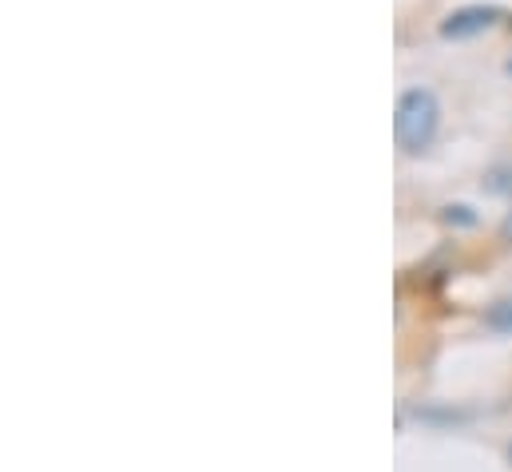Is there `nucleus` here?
Instances as JSON below:
<instances>
[{
  "instance_id": "9",
  "label": "nucleus",
  "mask_w": 512,
  "mask_h": 472,
  "mask_svg": "<svg viewBox=\"0 0 512 472\" xmlns=\"http://www.w3.org/2000/svg\"><path fill=\"white\" fill-rule=\"evenodd\" d=\"M509 465H512V445H509Z\"/></svg>"
},
{
  "instance_id": "5",
  "label": "nucleus",
  "mask_w": 512,
  "mask_h": 472,
  "mask_svg": "<svg viewBox=\"0 0 512 472\" xmlns=\"http://www.w3.org/2000/svg\"><path fill=\"white\" fill-rule=\"evenodd\" d=\"M481 187H485L489 195H497V199H512V167H493Z\"/></svg>"
},
{
  "instance_id": "3",
  "label": "nucleus",
  "mask_w": 512,
  "mask_h": 472,
  "mask_svg": "<svg viewBox=\"0 0 512 472\" xmlns=\"http://www.w3.org/2000/svg\"><path fill=\"white\" fill-rule=\"evenodd\" d=\"M485 330L512 338V298H497L489 310H485Z\"/></svg>"
},
{
  "instance_id": "7",
  "label": "nucleus",
  "mask_w": 512,
  "mask_h": 472,
  "mask_svg": "<svg viewBox=\"0 0 512 472\" xmlns=\"http://www.w3.org/2000/svg\"><path fill=\"white\" fill-rule=\"evenodd\" d=\"M501 238H505V242H512V211L505 215V223H501Z\"/></svg>"
},
{
  "instance_id": "1",
  "label": "nucleus",
  "mask_w": 512,
  "mask_h": 472,
  "mask_svg": "<svg viewBox=\"0 0 512 472\" xmlns=\"http://www.w3.org/2000/svg\"><path fill=\"white\" fill-rule=\"evenodd\" d=\"M441 131V100L429 88H405L393 108V139L401 155H425Z\"/></svg>"
},
{
  "instance_id": "8",
  "label": "nucleus",
  "mask_w": 512,
  "mask_h": 472,
  "mask_svg": "<svg viewBox=\"0 0 512 472\" xmlns=\"http://www.w3.org/2000/svg\"><path fill=\"white\" fill-rule=\"evenodd\" d=\"M505 72H509V76H512V56H509V64H505Z\"/></svg>"
},
{
  "instance_id": "2",
  "label": "nucleus",
  "mask_w": 512,
  "mask_h": 472,
  "mask_svg": "<svg viewBox=\"0 0 512 472\" xmlns=\"http://www.w3.org/2000/svg\"><path fill=\"white\" fill-rule=\"evenodd\" d=\"M501 20H505V8L501 4H465V8H453L437 24V32H441V40H477L489 28H497Z\"/></svg>"
},
{
  "instance_id": "6",
  "label": "nucleus",
  "mask_w": 512,
  "mask_h": 472,
  "mask_svg": "<svg viewBox=\"0 0 512 472\" xmlns=\"http://www.w3.org/2000/svg\"><path fill=\"white\" fill-rule=\"evenodd\" d=\"M469 417L473 413H457V409L453 413L449 409H417V421H437V425H449V421L457 425V421H469Z\"/></svg>"
},
{
  "instance_id": "4",
  "label": "nucleus",
  "mask_w": 512,
  "mask_h": 472,
  "mask_svg": "<svg viewBox=\"0 0 512 472\" xmlns=\"http://www.w3.org/2000/svg\"><path fill=\"white\" fill-rule=\"evenodd\" d=\"M441 223L453 227V231H469V227L481 223V215L469 203H449V207H441Z\"/></svg>"
}]
</instances>
